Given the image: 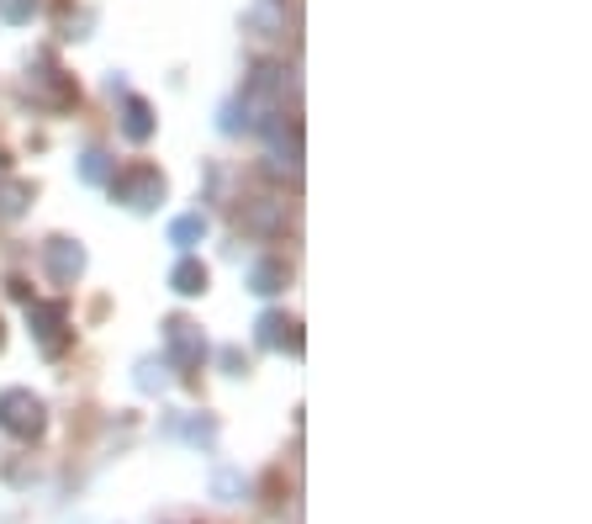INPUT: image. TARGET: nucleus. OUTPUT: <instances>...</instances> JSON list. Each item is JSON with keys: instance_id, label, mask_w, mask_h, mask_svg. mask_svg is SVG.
Segmentation results:
<instances>
[{"instance_id": "f257e3e1", "label": "nucleus", "mask_w": 592, "mask_h": 524, "mask_svg": "<svg viewBox=\"0 0 592 524\" xmlns=\"http://www.w3.org/2000/svg\"><path fill=\"white\" fill-rule=\"evenodd\" d=\"M0 430L11 434V440H22V445L43 440V430H48L43 398H37L32 387H5V392H0Z\"/></svg>"}, {"instance_id": "f03ea898", "label": "nucleus", "mask_w": 592, "mask_h": 524, "mask_svg": "<svg viewBox=\"0 0 592 524\" xmlns=\"http://www.w3.org/2000/svg\"><path fill=\"white\" fill-rule=\"evenodd\" d=\"M112 202L117 207H127V213H159V202H164V175L153 170V164H133V170H122V175H112Z\"/></svg>"}, {"instance_id": "7ed1b4c3", "label": "nucleus", "mask_w": 592, "mask_h": 524, "mask_svg": "<svg viewBox=\"0 0 592 524\" xmlns=\"http://www.w3.org/2000/svg\"><path fill=\"white\" fill-rule=\"evenodd\" d=\"M270 138V155H265V175H275V181H296L301 175V127L286 123L281 112L270 117L265 127H260Z\"/></svg>"}, {"instance_id": "20e7f679", "label": "nucleus", "mask_w": 592, "mask_h": 524, "mask_svg": "<svg viewBox=\"0 0 592 524\" xmlns=\"http://www.w3.org/2000/svg\"><path fill=\"white\" fill-rule=\"evenodd\" d=\"M202 361H207V334H202V323L170 318V323H164V366L180 371V376H191Z\"/></svg>"}, {"instance_id": "39448f33", "label": "nucleus", "mask_w": 592, "mask_h": 524, "mask_svg": "<svg viewBox=\"0 0 592 524\" xmlns=\"http://www.w3.org/2000/svg\"><path fill=\"white\" fill-rule=\"evenodd\" d=\"M286 91H292V69L281 59H260L243 80V95L260 106V112H281L286 106Z\"/></svg>"}, {"instance_id": "423d86ee", "label": "nucleus", "mask_w": 592, "mask_h": 524, "mask_svg": "<svg viewBox=\"0 0 592 524\" xmlns=\"http://www.w3.org/2000/svg\"><path fill=\"white\" fill-rule=\"evenodd\" d=\"M27 91H37L48 106H75V80L64 75L59 64H54V54H37V59L27 64Z\"/></svg>"}, {"instance_id": "0eeeda50", "label": "nucleus", "mask_w": 592, "mask_h": 524, "mask_svg": "<svg viewBox=\"0 0 592 524\" xmlns=\"http://www.w3.org/2000/svg\"><path fill=\"white\" fill-rule=\"evenodd\" d=\"M27 329L48 355H59L69 344V308L64 303H27Z\"/></svg>"}, {"instance_id": "6e6552de", "label": "nucleus", "mask_w": 592, "mask_h": 524, "mask_svg": "<svg viewBox=\"0 0 592 524\" xmlns=\"http://www.w3.org/2000/svg\"><path fill=\"white\" fill-rule=\"evenodd\" d=\"M43 260H48V276L59 281V286H75V281L86 276V265H90L86 244H80V239H69V233L48 239V244H43Z\"/></svg>"}, {"instance_id": "1a4fd4ad", "label": "nucleus", "mask_w": 592, "mask_h": 524, "mask_svg": "<svg viewBox=\"0 0 592 524\" xmlns=\"http://www.w3.org/2000/svg\"><path fill=\"white\" fill-rule=\"evenodd\" d=\"M238 228L254 233V239L286 233V202H275V196H249V202L238 207Z\"/></svg>"}, {"instance_id": "9d476101", "label": "nucleus", "mask_w": 592, "mask_h": 524, "mask_svg": "<svg viewBox=\"0 0 592 524\" xmlns=\"http://www.w3.org/2000/svg\"><path fill=\"white\" fill-rule=\"evenodd\" d=\"M254 344H260V350H301V323L286 318V312H260Z\"/></svg>"}, {"instance_id": "9b49d317", "label": "nucleus", "mask_w": 592, "mask_h": 524, "mask_svg": "<svg viewBox=\"0 0 592 524\" xmlns=\"http://www.w3.org/2000/svg\"><path fill=\"white\" fill-rule=\"evenodd\" d=\"M270 117H275V112H260V106H254L249 95H234V101L223 106V123H217V127H223L228 138H238V133H260Z\"/></svg>"}, {"instance_id": "f8f14e48", "label": "nucleus", "mask_w": 592, "mask_h": 524, "mask_svg": "<svg viewBox=\"0 0 592 524\" xmlns=\"http://www.w3.org/2000/svg\"><path fill=\"white\" fill-rule=\"evenodd\" d=\"M243 286L254 292V297H275V292H286V260H249V271H243Z\"/></svg>"}, {"instance_id": "ddd939ff", "label": "nucleus", "mask_w": 592, "mask_h": 524, "mask_svg": "<svg viewBox=\"0 0 592 524\" xmlns=\"http://www.w3.org/2000/svg\"><path fill=\"white\" fill-rule=\"evenodd\" d=\"M153 127H159L153 106H148L144 95H127V101H122V138H133V144H148V138H153Z\"/></svg>"}, {"instance_id": "4468645a", "label": "nucleus", "mask_w": 592, "mask_h": 524, "mask_svg": "<svg viewBox=\"0 0 592 524\" xmlns=\"http://www.w3.org/2000/svg\"><path fill=\"white\" fill-rule=\"evenodd\" d=\"M243 32H254V37L286 32V0H254V5L243 11Z\"/></svg>"}, {"instance_id": "2eb2a0df", "label": "nucleus", "mask_w": 592, "mask_h": 524, "mask_svg": "<svg viewBox=\"0 0 592 524\" xmlns=\"http://www.w3.org/2000/svg\"><path fill=\"white\" fill-rule=\"evenodd\" d=\"M170 286H175V297H202L212 286V271L196 260V254H180L175 271H170Z\"/></svg>"}, {"instance_id": "dca6fc26", "label": "nucleus", "mask_w": 592, "mask_h": 524, "mask_svg": "<svg viewBox=\"0 0 592 524\" xmlns=\"http://www.w3.org/2000/svg\"><path fill=\"white\" fill-rule=\"evenodd\" d=\"M170 381H175V371L164 366L159 355H148V361H138V366H133V387H138L144 398H159V392H170Z\"/></svg>"}, {"instance_id": "f3484780", "label": "nucleus", "mask_w": 592, "mask_h": 524, "mask_svg": "<svg viewBox=\"0 0 592 524\" xmlns=\"http://www.w3.org/2000/svg\"><path fill=\"white\" fill-rule=\"evenodd\" d=\"M32 207V185L16 175H0V223H16Z\"/></svg>"}, {"instance_id": "a211bd4d", "label": "nucleus", "mask_w": 592, "mask_h": 524, "mask_svg": "<svg viewBox=\"0 0 592 524\" xmlns=\"http://www.w3.org/2000/svg\"><path fill=\"white\" fill-rule=\"evenodd\" d=\"M202 239H207V217L202 213H180L175 223H170V244H175L180 254H191Z\"/></svg>"}, {"instance_id": "6ab92c4d", "label": "nucleus", "mask_w": 592, "mask_h": 524, "mask_svg": "<svg viewBox=\"0 0 592 524\" xmlns=\"http://www.w3.org/2000/svg\"><path fill=\"white\" fill-rule=\"evenodd\" d=\"M212 498H217V503H243V498H249V477L234 471V466H217V471H212Z\"/></svg>"}, {"instance_id": "aec40b11", "label": "nucleus", "mask_w": 592, "mask_h": 524, "mask_svg": "<svg viewBox=\"0 0 592 524\" xmlns=\"http://www.w3.org/2000/svg\"><path fill=\"white\" fill-rule=\"evenodd\" d=\"M112 175H117V170H112V155H106V149H86V155H80V181L86 185H112Z\"/></svg>"}, {"instance_id": "412c9836", "label": "nucleus", "mask_w": 592, "mask_h": 524, "mask_svg": "<svg viewBox=\"0 0 592 524\" xmlns=\"http://www.w3.org/2000/svg\"><path fill=\"white\" fill-rule=\"evenodd\" d=\"M180 434H185L191 445H202V451H207L212 440H217V419H207V413H196V419H185V424H180Z\"/></svg>"}, {"instance_id": "4be33fe9", "label": "nucleus", "mask_w": 592, "mask_h": 524, "mask_svg": "<svg viewBox=\"0 0 592 524\" xmlns=\"http://www.w3.org/2000/svg\"><path fill=\"white\" fill-rule=\"evenodd\" d=\"M32 16H37V0H0V22H11V27H27Z\"/></svg>"}, {"instance_id": "5701e85b", "label": "nucleus", "mask_w": 592, "mask_h": 524, "mask_svg": "<svg viewBox=\"0 0 592 524\" xmlns=\"http://www.w3.org/2000/svg\"><path fill=\"white\" fill-rule=\"evenodd\" d=\"M217 361H223V371H228V376H243V371H249V355H243L238 344H223V350H217Z\"/></svg>"}, {"instance_id": "b1692460", "label": "nucleus", "mask_w": 592, "mask_h": 524, "mask_svg": "<svg viewBox=\"0 0 592 524\" xmlns=\"http://www.w3.org/2000/svg\"><path fill=\"white\" fill-rule=\"evenodd\" d=\"M0 350H5V323H0Z\"/></svg>"}]
</instances>
